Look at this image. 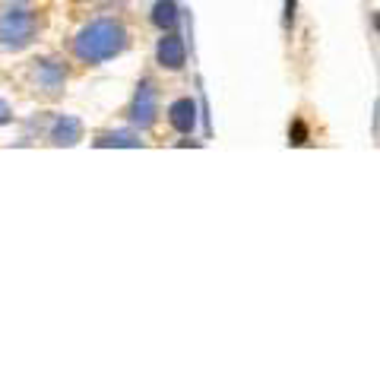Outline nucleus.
Listing matches in <instances>:
<instances>
[{"mask_svg":"<svg viewBox=\"0 0 380 380\" xmlns=\"http://www.w3.org/2000/svg\"><path fill=\"white\" fill-rule=\"evenodd\" d=\"M291 13H295V0H289V4H285V16L291 19Z\"/></svg>","mask_w":380,"mask_h":380,"instance_id":"12","label":"nucleus"},{"mask_svg":"<svg viewBox=\"0 0 380 380\" xmlns=\"http://www.w3.org/2000/svg\"><path fill=\"white\" fill-rule=\"evenodd\" d=\"M308 140V130H304V124H295L291 127V142H304Z\"/></svg>","mask_w":380,"mask_h":380,"instance_id":"10","label":"nucleus"},{"mask_svg":"<svg viewBox=\"0 0 380 380\" xmlns=\"http://www.w3.org/2000/svg\"><path fill=\"white\" fill-rule=\"evenodd\" d=\"M64 79H67V70L57 64V60H38L35 83H38V89H42V92L57 95L60 89H64Z\"/></svg>","mask_w":380,"mask_h":380,"instance_id":"4","label":"nucleus"},{"mask_svg":"<svg viewBox=\"0 0 380 380\" xmlns=\"http://www.w3.org/2000/svg\"><path fill=\"white\" fill-rule=\"evenodd\" d=\"M79 133H83V124H79L77 118H60L51 130V140H54V146H73V142L79 140Z\"/></svg>","mask_w":380,"mask_h":380,"instance_id":"7","label":"nucleus"},{"mask_svg":"<svg viewBox=\"0 0 380 380\" xmlns=\"http://www.w3.org/2000/svg\"><path fill=\"white\" fill-rule=\"evenodd\" d=\"M35 13H32L29 4H10L4 13H0V45L6 51H19L35 38Z\"/></svg>","mask_w":380,"mask_h":380,"instance_id":"2","label":"nucleus"},{"mask_svg":"<svg viewBox=\"0 0 380 380\" xmlns=\"http://www.w3.org/2000/svg\"><path fill=\"white\" fill-rule=\"evenodd\" d=\"M10 118H13L10 105H6V101H4V99H0V124H10Z\"/></svg>","mask_w":380,"mask_h":380,"instance_id":"11","label":"nucleus"},{"mask_svg":"<svg viewBox=\"0 0 380 380\" xmlns=\"http://www.w3.org/2000/svg\"><path fill=\"white\" fill-rule=\"evenodd\" d=\"M152 23L159 26V29H172V26L178 23V6H174L172 0H159L152 10Z\"/></svg>","mask_w":380,"mask_h":380,"instance_id":"8","label":"nucleus"},{"mask_svg":"<svg viewBox=\"0 0 380 380\" xmlns=\"http://www.w3.org/2000/svg\"><path fill=\"white\" fill-rule=\"evenodd\" d=\"M155 57H159L162 67H168V70H181L187 60V51H184V42H181L178 35H168L159 42V51H155Z\"/></svg>","mask_w":380,"mask_h":380,"instance_id":"5","label":"nucleus"},{"mask_svg":"<svg viewBox=\"0 0 380 380\" xmlns=\"http://www.w3.org/2000/svg\"><path fill=\"white\" fill-rule=\"evenodd\" d=\"M155 114H159V95H155V86L146 79V83H140L137 95H133L130 118H133V124H137L140 130H146V127L155 124Z\"/></svg>","mask_w":380,"mask_h":380,"instance_id":"3","label":"nucleus"},{"mask_svg":"<svg viewBox=\"0 0 380 380\" xmlns=\"http://www.w3.org/2000/svg\"><path fill=\"white\" fill-rule=\"evenodd\" d=\"M124 45H127V29L118 19H95V23L79 29L73 51L86 64H101V60H111L114 54L124 51Z\"/></svg>","mask_w":380,"mask_h":380,"instance_id":"1","label":"nucleus"},{"mask_svg":"<svg viewBox=\"0 0 380 380\" xmlns=\"http://www.w3.org/2000/svg\"><path fill=\"white\" fill-rule=\"evenodd\" d=\"M95 142H99V146H140V140L133 137V133H127V130L105 133V137H99Z\"/></svg>","mask_w":380,"mask_h":380,"instance_id":"9","label":"nucleus"},{"mask_svg":"<svg viewBox=\"0 0 380 380\" xmlns=\"http://www.w3.org/2000/svg\"><path fill=\"white\" fill-rule=\"evenodd\" d=\"M168 121H172L174 130L181 133H190L196 124V105L190 99H178L172 108H168Z\"/></svg>","mask_w":380,"mask_h":380,"instance_id":"6","label":"nucleus"}]
</instances>
